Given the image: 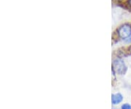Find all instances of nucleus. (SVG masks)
I'll use <instances>...</instances> for the list:
<instances>
[{
	"mask_svg": "<svg viewBox=\"0 0 131 109\" xmlns=\"http://www.w3.org/2000/svg\"><path fill=\"white\" fill-rule=\"evenodd\" d=\"M119 38L123 40L130 38L131 35V26L130 24H123L117 30Z\"/></svg>",
	"mask_w": 131,
	"mask_h": 109,
	"instance_id": "1",
	"label": "nucleus"
},
{
	"mask_svg": "<svg viewBox=\"0 0 131 109\" xmlns=\"http://www.w3.org/2000/svg\"><path fill=\"white\" fill-rule=\"evenodd\" d=\"M113 66L115 69V70L120 75H123L126 72L127 67L121 59H115L113 63Z\"/></svg>",
	"mask_w": 131,
	"mask_h": 109,
	"instance_id": "2",
	"label": "nucleus"
},
{
	"mask_svg": "<svg viewBox=\"0 0 131 109\" xmlns=\"http://www.w3.org/2000/svg\"><path fill=\"white\" fill-rule=\"evenodd\" d=\"M123 100V97L121 94L119 93H117V94H114L112 96V104L117 105L120 103Z\"/></svg>",
	"mask_w": 131,
	"mask_h": 109,
	"instance_id": "3",
	"label": "nucleus"
},
{
	"mask_svg": "<svg viewBox=\"0 0 131 109\" xmlns=\"http://www.w3.org/2000/svg\"><path fill=\"white\" fill-rule=\"evenodd\" d=\"M122 109H131V105L127 104V103H125V104L122 105Z\"/></svg>",
	"mask_w": 131,
	"mask_h": 109,
	"instance_id": "4",
	"label": "nucleus"
},
{
	"mask_svg": "<svg viewBox=\"0 0 131 109\" xmlns=\"http://www.w3.org/2000/svg\"><path fill=\"white\" fill-rule=\"evenodd\" d=\"M127 4H128L129 6L131 7V0H128V1H127Z\"/></svg>",
	"mask_w": 131,
	"mask_h": 109,
	"instance_id": "5",
	"label": "nucleus"
},
{
	"mask_svg": "<svg viewBox=\"0 0 131 109\" xmlns=\"http://www.w3.org/2000/svg\"><path fill=\"white\" fill-rule=\"evenodd\" d=\"M127 43H131V37L127 40Z\"/></svg>",
	"mask_w": 131,
	"mask_h": 109,
	"instance_id": "6",
	"label": "nucleus"
}]
</instances>
